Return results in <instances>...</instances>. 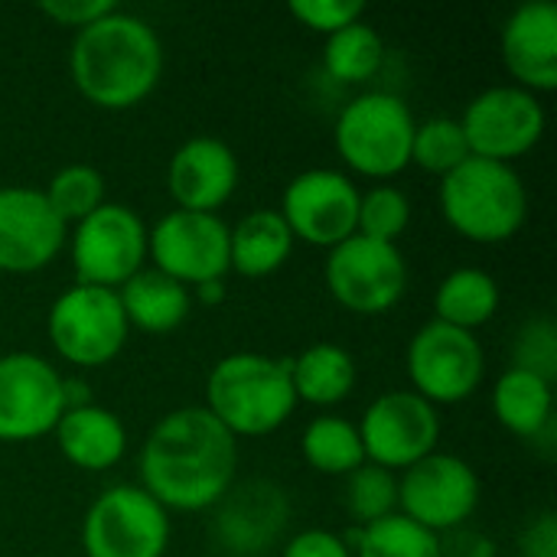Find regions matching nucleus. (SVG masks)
Segmentation results:
<instances>
[{"label":"nucleus","mask_w":557,"mask_h":557,"mask_svg":"<svg viewBox=\"0 0 557 557\" xmlns=\"http://www.w3.org/2000/svg\"><path fill=\"white\" fill-rule=\"evenodd\" d=\"M277 212L287 222L294 242L336 248L356 235L359 189L339 170H307L287 183Z\"/></svg>","instance_id":"2eb2a0df"},{"label":"nucleus","mask_w":557,"mask_h":557,"mask_svg":"<svg viewBox=\"0 0 557 557\" xmlns=\"http://www.w3.org/2000/svg\"><path fill=\"white\" fill-rule=\"evenodd\" d=\"M503 62L519 88L539 95L557 88V3L529 0L503 26Z\"/></svg>","instance_id":"aec40b11"},{"label":"nucleus","mask_w":557,"mask_h":557,"mask_svg":"<svg viewBox=\"0 0 557 557\" xmlns=\"http://www.w3.org/2000/svg\"><path fill=\"white\" fill-rule=\"evenodd\" d=\"M147 261V225L124 202H104L72 232V268L78 284L117 290Z\"/></svg>","instance_id":"6e6552de"},{"label":"nucleus","mask_w":557,"mask_h":557,"mask_svg":"<svg viewBox=\"0 0 557 557\" xmlns=\"http://www.w3.org/2000/svg\"><path fill=\"white\" fill-rule=\"evenodd\" d=\"M62 411V375L46 359L33 352L0 356V441H36L55 431Z\"/></svg>","instance_id":"dca6fc26"},{"label":"nucleus","mask_w":557,"mask_h":557,"mask_svg":"<svg viewBox=\"0 0 557 557\" xmlns=\"http://www.w3.org/2000/svg\"><path fill=\"white\" fill-rule=\"evenodd\" d=\"M147 255L153 268L183 287H199L222 281L228 264V225L219 212H186L173 209L147 228Z\"/></svg>","instance_id":"9b49d317"},{"label":"nucleus","mask_w":557,"mask_h":557,"mask_svg":"<svg viewBox=\"0 0 557 557\" xmlns=\"http://www.w3.org/2000/svg\"><path fill=\"white\" fill-rule=\"evenodd\" d=\"M457 557H493L490 552H470V555H457Z\"/></svg>","instance_id":"ea45409f"},{"label":"nucleus","mask_w":557,"mask_h":557,"mask_svg":"<svg viewBox=\"0 0 557 557\" xmlns=\"http://www.w3.org/2000/svg\"><path fill=\"white\" fill-rule=\"evenodd\" d=\"M111 10H117V3H111V0H42L39 3V13H46L52 23L75 26V29L91 26L95 20L108 16Z\"/></svg>","instance_id":"c9c22d12"},{"label":"nucleus","mask_w":557,"mask_h":557,"mask_svg":"<svg viewBox=\"0 0 557 557\" xmlns=\"http://www.w3.org/2000/svg\"><path fill=\"white\" fill-rule=\"evenodd\" d=\"M55 444L62 457L88 473H104L111 470L124 450H127V431L121 418L101 405H85V408H69L62 411L55 424Z\"/></svg>","instance_id":"412c9836"},{"label":"nucleus","mask_w":557,"mask_h":557,"mask_svg":"<svg viewBox=\"0 0 557 557\" xmlns=\"http://www.w3.org/2000/svg\"><path fill=\"white\" fill-rule=\"evenodd\" d=\"M238 470V441L202 408H176L140 447V490L166 512L212 509Z\"/></svg>","instance_id":"f257e3e1"},{"label":"nucleus","mask_w":557,"mask_h":557,"mask_svg":"<svg viewBox=\"0 0 557 557\" xmlns=\"http://www.w3.org/2000/svg\"><path fill=\"white\" fill-rule=\"evenodd\" d=\"M235 441L264 437L287 424L297 408L290 359L264 352H232L219 359L206 379L202 405Z\"/></svg>","instance_id":"7ed1b4c3"},{"label":"nucleus","mask_w":557,"mask_h":557,"mask_svg":"<svg viewBox=\"0 0 557 557\" xmlns=\"http://www.w3.org/2000/svg\"><path fill=\"white\" fill-rule=\"evenodd\" d=\"M69 69L75 88L104 111L140 104L163 75V42L157 29L124 10H111L75 33Z\"/></svg>","instance_id":"f03ea898"},{"label":"nucleus","mask_w":557,"mask_h":557,"mask_svg":"<svg viewBox=\"0 0 557 557\" xmlns=\"http://www.w3.org/2000/svg\"><path fill=\"white\" fill-rule=\"evenodd\" d=\"M127 317L117 290L75 284L55 297L49 310V343L52 349L82 369L108 366L127 343Z\"/></svg>","instance_id":"0eeeda50"},{"label":"nucleus","mask_w":557,"mask_h":557,"mask_svg":"<svg viewBox=\"0 0 557 557\" xmlns=\"http://www.w3.org/2000/svg\"><path fill=\"white\" fill-rule=\"evenodd\" d=\"M326 287L336 304L359 317L388 313L408 287V264L398 245H385L366 235H349L323 264Z\"/></svg>","instance_id":"1a4fd4ad"},{"label":"nucleus","mask_w":557,"mask_h":557,"mask_svg":"<svg viewBox=\"0 0 557 557\" xmlns=\"http://www.w3.org/2000/svg\"><path fill=\"white\" fill-rule=\"evenodd\" d=\"M499 310V284L483 268H457L450 271L434 294V320L473 333L486 326Z\"/></svg>","instance_id":"a878e982"},{"label":"nucleus","mask_w":557,"mask_h":557,"mask_svg":"<svg viewBox=\"0 0 557 557\" xmlns=\"http://www.w3.org/2000/svg\"><path fill=\"white\" fill-rule=\"evenodd\" d=\"M294 251V235L277 209H255L228 228V264L242 277H268Z\"/></svg>","instance_id":"4be33fe9"},{"label":"nucleus","mask_w":557,"mask_h":557,"mask_svg":"<svg viewBox=\"0 0 557 557\" xmlns=\"http://www.w3.org/2000/svg\"><path fill=\"white\" fill-rule=\"evenodd\" d=\"M414 127L418 121L398 95L366 91L339 111L336 150L349 170L388 180L411 163Z\"/></svg>","instance_id":"39448f33"},{"label":"nucleus","mask_w":557,"mask_h":557,"mask_svg":"<svg viewBox=\"0 0 557 557\" xmlns=\"http://www.w3.org/2000/svg\"><path fill=\"white\" fill-rule=\"evenodd\" d=\"M385 59V46L382 36L375 33V26L369 23H352L343 26L339 33L326 36V49H323V65L330 72V78L343 82V85H362L369 82Z\"/></svg>","instance_id":"cd10ccee"},{"label":"nucleus","mask_w":557,"mask_h":557,"mask_svg":"<svg viewBox=\"0 0 557 557\" xmlns=\"http://www.w3.org/2000/svg\"><path fill=\"white\" fill-rule=\"evenodd\" d=\"M552 405H555L552 382H545L525 369H506L493 388V414L516 437L535 441L542 431H548Z\"/></svg>","instance_id":"b1692460"},{"label":"nucleus","mask_w":557,"mask_h":557,"mask_svg":"<svg viewBox=\"0 0 557 557\" xmlns=\"http://www.w3.org/2000/svg\"><path fill=\"white\" fill-rule=\"evenodd\" d=\"M42 196L65 225L69 222L78 225L85 215L104 206V176L88 163H69L49 180Z\"/></svg>","instance_id":"2f4dec72"},{"label":"nucleus","mask_w":557,"mask_h":557,"mask_svg":"<svg viewBox=\"0 0 557 557\" xmlns=\"http://www.w3.org/2000/svg\"><path fill=\"white\" fill-rule=\"evenodd\" d=\"M300 450H304V460L317 473H326V476H349L352 470L366 463L359 428L339 414L313 418L300 437Z\"/></svg>","instance_id":"bb28decb"},{"label":"nucleus","mask_w":557,"mask_h":557,"mask_svg":"<svg viewBox=\"0 0 557 557\" xmlns=\"http://www.w3.org/2000/svg\"><path fill=\"white\" fill-rule=\"evenodd\" d=\"M470 157L473 153H470L467 134H463L457 117H431V121L414 127L411 163H418L421 170L437 173L444 180L447 173H454Z\"/></svg>","instance_id":"7c9ffc66"},{"label":"nucleus","mask_w":557,"mask_h":557,"mask_svg":"<svg viewBox=\"0 0 557 557\" xmlns=\"http://www.w3.org/2000/svg\"><path fill=\"white\" fill-rule=\"evenodd\" d=\"M411 222V199L398 189V186H372L369 193H359V222H356V235L385 242V245H398V238L405 235Z\"/></svg>","instance_id":"473e14b6"},{"label":"nucleus","mask_w":557,"mask_h":557,"mask_svg":"<svg viewBox=\"0 0 557 557\" xmlns=\"http://www.w3.org/2000/svg\"><path fill=\"white\" fill-rule=\"evenodd\" d=\"M343 506L356 529H366L372 522H382L398 512V476L385 467L362 463L346 476L343 486Z\"/></svg>","instance_id":"c756f323"},{"label":"nucleus","mask_w":557,"mask_h":557,"mask_svg":"<svg viewBox=\"0 0 557 557\" xmlns=\"http://www.w3.org/2000/svg\"><path fill=\"white\" fill-rule=\"evenodd\" d=\"M290 16L300 20L307 29L313 33H339L343 26H352L362 20L366 13V3L362 0H294L290 7Z\"/></svg>","instance_id":"f704fd0d"},{"label":"nucleus","mask_w":557,"mask_h":557,"mask_svg":"<svg viewBox=\"0 0 557 557\" xmlns=\"http://www.w3.org/2000/svg\"><path fill=\"white\" fill-rule=\"evenodd\" d=\"M519 555L522 557H557V516L555 512H542L535 522H529V529L522 532V542H519Z\"/></svg>","instance_id":"4c0bfd02"},{"label":"nucleus","mask_w":557,"mask_h":557,"mask_svg":"<svg viewBox=\"0 0 557 557\" xmlns=\"http://www.w3.org/2000/svg\"><path fill=\"white\" fill-rule=\"evenodd\" d=\"M238 186V157L219 137L186 140L166 166V189L176 209L215 212L232 199Z\"/></svg>","instance_id":"6ab92c4d"},{"label":"nucleus","mask_w":557,"mask_h":557,"mask_svg":"<svg viewBox=\"0 0 557 557\" xmlns=\"http://www.w3.org/2000/svg\"><path fill=\"white\" fill-rule=\"evenodd\" d=\"M460 127L467 134L473 157L512 163L542 140L545 108L539 95L519 85H496V88L480 91L467 104Z\"/></svg>","instance_id":"4468645a"},{"label":"nucleus","mask_w":557,"mask_h":557,"mask_svg":"<svg viewBox=\"0 0 557 557\" xmlns=\"http://www.w3.org/2000/svg\"><path fill=\"white\" fill-rule=\"evenodd\" d=\"M290 382L297 401L339 405L356 388V359L336 343H317L290 359Z\"/></svg>","instance_id":"393cba45"},{"label":"nucleus","mask_w":557,"mask_h":557,"mask_svg":"<svg viewBox=\"0 0 557 557\" xmlns=\"http://www.w3.org/2000/svg\"><path fill=\"white\" fill-rule=\"evenodd\" d=\"M196 297H199L202 304H219V300L225 297V290H222V281H209V284H199V287H196Z\"/></svg>","instance_id":"58836bf2"},{"label":"nucleus","mask_w":557,"mask_h":557,"mask_svg":"<svg viewBox=\"0 0 557 557\" xmlns=\"http://www.w3.org/2000/svg\"><path fill=\"white\" fill-rule=\"evenodd\" d=\"M441 212L467 242L499 245L522 228L529 193L512 163L470 157L441 180Z\"/></svg>","instance_id":"20e7f679"},{"label":"nucleus","mask_w":557,"mask_h":557,"mask_svg":"<svg viewBox=\"0 0 557 557\" xmlns=\"http://www.w3.org/2000/svg\"><path fill=\"white\" fill-rule=\"evenodd\" d=\"M117 300L124 307L127 326H137L144 333L176 330L189 317V307H193L189 287L160 274L157 268L137 271L124 287H117Z\"/></svg>","instance_id":"5701e85b"},{"label":"nucleus","mask_w":557,"mask_h":557,"mask_svg":"<svg viewBox=\"0 0 557 557\" xmlns=\"http://www.w3.org/2000/svg\"><path fill=\"white\" fill-rule=\"evenodd\" d=\"M366 460L385 470H408L441 441V414L418 392H382L356 424Z\"/></svg>","instance_id":"ddd939ff"},{"label":"nucleus","mask_w":557,"mask_h":557,"mask_svg":"<svg viewBox=\"0 0 557 557\" xmlns=\"http://www.w3.org/2000/svg\"><path fill=\"white\" fill-rule=\"evenodd\" d=\"M408 375L414 392L434 408L460 405L480 388L486 352L473 333L431 320L408 343Z\"/></svg>","instance_id":"9d476101"},{"label":"nucleus","mask_w":557,"mask_h":557,"mask_svg":"<svg viewBox=\"0 0 557 557\" xmlns=\"http://www.w3.org/2000/svg\"><path fill=\"white\" fill-rule=\"evenodd\" d=\"M356 557H444L441 539L401 512L352 532Z\"/></svg>","instance_id":"c85d7f7f"},{"label":"nucleus","mask_w":557,"mask_h":557,"mask_svg":"<svg viewBox=\"0 0 557 557\" xmlns=\"http://www.w3.org/2000/svg\"><path fill=\"white\" fill-rule=\"evenodd\" d=\"M512 369H525L555 385L557 375V326L548 317H532L516 333Z\"/></svg>","instance_id":"72a5a7b5"},{"label":"nucleus","mask_w":557,"mask_h":557,"mask_svg":"<svg viewBox=\"0 0 557 557\" xmlns=\"http://www.w3.org/2000/svg\"><path fill=\"white\" fill-rule=\"evenodd\" d=\"M65 245V222L52 212L42 189H0V271L33 274L55 261Z\"/></svg>","instance_id":"a211bd4d"},{"label":"nucleus","mask_w":557,"mask_h":557,"mask_svg":"<svg viewBox=\"0 0 557 557\" xmlns=\"http://www.w3.org/2000/svg\"><path fill=\"white\" fill-rule=\"evenodd\" d=\"M170 516L140 486H108L85 512L82 548L88 557H163Z\"/></svg>","instance_id":"423d86ee"},{"label":"nucleus","mask_w":557,"mask_h":557,"mask_svg":"<svg viewBox=\"0 0 557 557\" xmlns=\"http://www.w3.org/2000/svg\"><path fill=\"white\" fill-rule=\"evenodd\" d=\"M480 506L476 470L454 454H428L414 467L401 470L398 512L421 529L441 535L463 525Z\"/></svg>","instance_id":"f8f14e48"},{"label":"nucleus","mask_w":557,"mask_h":557,"mask_svg":"<svg viewBox=\"0 0 557 557\" xmlns=\"http://www.w3.org/2000/svg\"><path fill=\"white\" fill-rule=\"evenodd\" d=\"M290 499L274 480L232 483L228 493L212 506L209 535L232 557L264 555L287 529Z\"/></svg>","instance_id":"f3484780"},{"label":"nucleus","mask_w":557,"mask_h":557,"mask_svg":"<svg viewBox=\"0 0 557 557\" xmlns=\"http://www.w3.org/2000/svg\"><path fill=\"white\" fill-rule=\"evenodd\" d=\"M284 557H352V548L333 532L307 529V532H300L297 539L287 542Z\"/></svg>","instance_id":"e433bc0d"}]
</instances>
